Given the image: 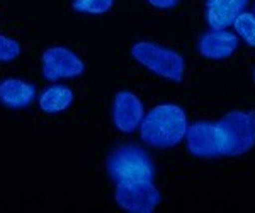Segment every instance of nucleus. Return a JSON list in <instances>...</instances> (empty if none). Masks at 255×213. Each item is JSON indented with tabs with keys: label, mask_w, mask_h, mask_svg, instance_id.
I'll return each mask as SVG.
<instances>
[{
	"label": "nucleus",
	"mask_w": 255,
	"mask_h": 213,
	"mask_svg": "<svg viewBox=\"0 0 255 213\" xmlns=\"http://www.w3.org/2000/svg\"><path fill=\"white\" fill-rule=\"evenodd\" d=\"M148 3L155 9H172L179 3V0H148Z\"/></svg>",
	"instance_id": "dca6fc26"
},
{
	"label": "nucleus",
	"mask_w": 255,
	"mask_h": 213,
	"mask_svg": "<svg viewBox=\"0 0 255 213\" xmlns=\"http://www.w3.org/2000/svg\"><path fill=\"white\" fill-rule=\"evenodd\" d=\"M238 48V38L226 29H213L199 38L197 50L204 58L225 60L232 56Z\"/></svg>",
	"instance_id": "1a4fd4ad"
},
{
	"label": "nucleus",
	"mask_w": 255,
	"mask_h": 213,
	"mask_svg": "<svg viewBox=\"0 0 255 213\" xmlns=\"http://www.w3.org/2000/svg\"><path fill=\"white\" fill-rule=\"evenodd\" d=\"M254 79H255V68H254Z\"/></svg>",
	"instance_id": "f3484780"
},
{
	"label": "nucleus",
	"mask_w": 255,
	"mask_h": 213,
	"mask_svg": "<svg viewBox=\"0 0 255 213\" xmlns=\"http://www.w3.org/2000/svg\"><path fill=\"white\" fill-rule=\"evenodd\" d=\"M113 123L123 133H133L139 126L145 108L136 94L129 91H119L113 99Z\"/></svg>",
	"instance_id": "6e6552de"
},
{
	"label": "nucleus",
	"mask_w": 255,
	"mask_h": 213,
	"mask_svg": "<svg viewBox=\"0 0 255 213\" xmlns=\"http://www.w3.org/2000/svg\"><path fill=\"white\" fill-rule=\"evenodd\" d=\"M19 55H20V46L17 41L0 34V61L2 63H9V61H14Z\"/></svg>",
	"instance_id": "2eb2a0df"
},
{
	"label": "nucleus",
	"mask_w": 255,
	"mask_h": 213,
	"mask_svg": "<svg viewBox=\"0 0 255 213\" xmlns=\"http://www.w3.org/2000/svg\"><path fill=\"white\" fill-rule=\"evenodd\" d=\"M221 137V155L238 157L255 145V111H230L216 123Z\"/></svg>",
	"instance_id": "f03ea898"
},
{
	"label": "nucleus",
	"mask_w": 255,
	"mask_h": 213,
	"mask_svg": "<svg viewBox=\"0 0 255 213\" xmlns=\"http://www.w3.org/2000/svg\"><path fill=\"white\" fill-rule=\"evenodd\" d=\"M108 174L116 183L153 179L155 167L151 159L141 147L121 145L114 149L108 157Z\"/></svg>",
	"instance_id": "20e7f679"
},
{
	"label": "nucleus",
	"mask_w": 255,
	"mask_h": 213,
	"mask_svg": "<svg viewBox=\"0 0 255 213\" xmlns=\"http://www.w3.org/2000/svg\"><path fill=\"white\" fill-rule=\"evenodd\" d=\"M34 85L20 79H5L0 82V102L10 109H22L34 101Z\"/></svg>",
	"instance_id": "9b49d317"
},
{
	"label": "nucleus",
	"mask_w": 255,
	"mask_h": 213,
	"mask_svg": "<svg viewBox=\"0 0 255 213\" xmlns=\"http://www.w3.org/2000/svg\"><path fill=\"white\" fill-rule=\"evenodd\" d=\"M141 140L155 149H170L184 140L187 132V116L180 106L158 104L143 116L139 123Z\"/></svg>",
	"instance_id": "f257e3e1"
},
{
	"label": "nucleus",
	"mask_w": 255,
	"mask_h": 213,
	"mask_svg": "<svg viewBox=\"0 0 255 213\" xmlns=\"http://www.w3.org/2000/svg\"><path fill=\"white\" fill-rule=\"evenodd\" d=\"M131 56L155 75L172 82H182L186 63L182 55L150 41H139L131 46Z\"/></svg>",
	"instance_id": "7ed1b4c3"
},
{
	"label": "nucleus",
	"mask_w": 255,
	"mask_h": 213,
	"mask_svg": "<svg viewBox=\"0 0 255 213\" xmlns=\"http://www.w3.org/2000/svg\"><path fill=\"white\" fill-rule=\"evenodd\" d=\"M162 202L158 188L151 179L119 181L116 186V203L129 213H151Z\"/></svg>",
	"instance_id": "39448f33"
},
{
	"label": "nucleus",
	"mask_w": 255,
	"mask_h": 213,
	"mask_svg": "<svg viewBox=\"0 0 255 213\" xmlns=\"http://www.w3.org/2000/svg\"><path fill=\"white\" fill-rule=\"evenodd\" d=\"M184 140L187 143V150L196 157L215 159L221 155V137L216 123L196 121L191 126L187 125Z\"/></svg>",
	"instance_id": "0eeeda50"
},
{
	"label": "nucleus",
	"mask_w": 255,
	"mask_h": 213,
	"mask_svg": "<svg viewBox=\"0 0 255 213\" xmlns=\"http://www.w3.org/2000/svg\"><path fill=\"white\" fill-rule=\"evenodd\" d=\"M254 14H255V12H254Z\"/></svg>",
	"instance_id": "a211bd4d"
},
{
	"label": "nucleus",
	"mask_w": 255,
	"mask_h": 213,
	"mask_svg": "<svg viewBox=\"0 0 255 213\" xmlns=\"http://www.w3.org/2000/svg\"><path fill=\"white\" fill-rule=\"evenodd\" d=\"M73 102V92L67 85H49L41 92L38 104L41 111L48 114H58L68 109Z\"/></svg>",
	"instance_id": "f8f14e48"
},
{
	"label": "nucleus",
	"mask_w": 255,
	"mask_h": 213,
	"mask_svg": "<svg viewBox=\"0 0 255 213\" xmlns=\"http://www.w3.org/2000/svg\"><path fill=\"white\" fill-rule=\"evenodd\" d=\"M249 0H208L206 19L211 29H226L242 14Z\"/></svg>",
	"instance_id": "9d476101"
},
{
	"label": "nucleus",
	"mask_w": 255,
	"mask_h": 213,
	"mask_svg": "<svg viewBox=\"0 0 255 213\" xmlns=\"http://www.w3.org/2000/svg\"><path fill=\"white\" fill-rule=\"evenodd\" d=\"M41 60H43V77L46 80L75 79L85 72V65L80 56L65 46L48 48L44 50Z\"/></svg>",
	"instance_id": "423d86ee"
},
{
	"label": "nucleus",
	"mask_w": 255,
	"mask_h": 213,
	"mask_svg": "<svg viewBox=\"0 0 255 213\" xmlns=\"http://www.w3.org/2000/svg\"><path fill=\"white\" fill-rule=\"evenodd\" d=\"M114 0H73V9L84 14H106L111 10Z\"/></svg>",
	"instance_id": "4468645a"
},
{
	"label": "nucleus",
	"mask_w": 255,
	"mask_h": 213,
	"mask_svg": "<svg viewBox=\"0 0 255 213\" xmlns=\"http://www.w3.org/2000/svg\"><path fill=\"white\" fill-rule=\"evenodd\" d=\"M233 27L242 39L249 46H255V14L254 12H242L233 20Z\"/></svg>",
	"instance_id": "ddd939ff"
}]
</instances>
